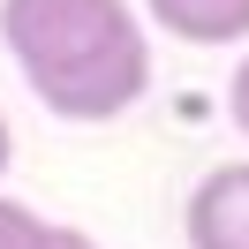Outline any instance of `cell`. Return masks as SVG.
<instances>
[{
	"mask_svg": "<svg viewBox=\"0 0 249 249\" xmlns=\"http://www.w3.org/2000/svg\"><path fill=\"white\" fill-rule=\"evenodd\" d=\"M0 46L53 121H121L151 91V31L128 0H0Z\"/></svg>",
	"mask_w": 249,
	"mask_h": 249,
	"instance_id": "cell-1",
	"label": "cell"
},
{
	"mask_svg": "<svg viewBox=\"0 0 249 249\" xmlns=\"http://www.w3.org/2000/svg\"><path fill=\"white\" fill-rule=\"evenodd\" d=\"M181 234L189 249H249V159H227L189 189Z\"/></svg>",
	"mask_w": 249,
	"mask_h": 249,
	"instance_id": "cell-2",
	"label": "cell"
},
{
	"mask_svg": "<svg viewBox=\"0 0 249 249\" xmlns=\"http://www.w3.org/2000/svg\"><path fill=\"white\" fill-rule=\"evenodd\" d=\"M143 23L181 46H249V0H143Z\"/></svg>",
	"mask_w": 249,
	"mask_h": 249,
	"instance_id": "cell-3",
	"label": "cell"
},
{
	"mask_svg": "<svg viewBox=\"0 0 249 249\" xmlns=\"http://www.w3.org/2000/svg\"><path fill=\"white\" fill-rule=\"evenodd\" d=\"M53 219H38L23 196H0V249H46Z\"/></svg>",
	"mask_w": 249,
	"mask_h": 249,
	"instance_id": "cell-4",
	"label": "cell"
},
{
	"mask_svg": "<svg viewBox=\"0 0 249 249\" xmlns=\"http://www.w3.org/2000/svg\"><path fill=\"white\" fill-rule=\"evenodd\" d=\"M227 113H234V128L249 136V46H242V61H234V83H227Z\"/></svg>",
	"mask_w": 249,
	"mask_h": 249,
	"instance_id": "cell-5",
	"label": "cell"
},
{
	"mask_svg": "<svg viewBox=\"0 0 249 249\" xmlns=\"http://www.w3.org/2000/svg\"><path fill=\"white\" fill-rule=\"evenodd\" d=\"M46 249H98V242H91L83 227H53V234H46Z\"/></svg>",
	"mask_w": 249,
	"mask_h": 249,
	"instance_id": "cell-6",
	"label": "cell"
},
{
	"mask_svg": "<svg viewBox=\"0 0 249 249\" xmlns=\"http://www.w3.org/2000/svg\"><path fill=\"white\" fill-rule=\"evenodd\" d=\"M16 166V128H8V113H0V174Z\"/></svg>",
	"mask_w": 249,
	"mask_h": 249,
	"instance_id": "cell-7",
	"label": "cell"
}]
</instances>
